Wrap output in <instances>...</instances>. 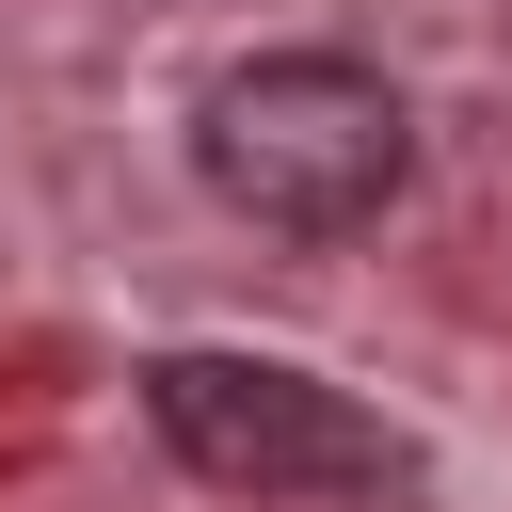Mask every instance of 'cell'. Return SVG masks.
Listing matches in <instances>:
<instances>
[{
	"mask_svg": "<svg viewBox=\"0 0 512 512\" xmlns=\"http://www.w3.org/2000/svg\"><path fill=\"white\" fill-rule=\"evenodd\" d=\"M192 160H208V192H224L240 224H272V240H352V224L400 208L416 112H400V80H368L352 48H272V64H240V80H208Z\"/></svg>",
	"mask_w": 512,
	"mask_h": 512,
	"instance_id": "obj_1",
	"label": "cell"
},
{
	"mask_svg": "<svg viewBox=\"0 0 512 512\" xmlns=\"http://www.w3.org/2000/svg\"><path fill=\"white\" fill-rule=\"evenodd\" d=\"M144 416H160V448H176L192 480H224V496H384V480H400V432L352 416L336 384L272 368V352H160V368H144Z\"/></svg>",
	"mask_w": 512,
	"mask_h": 512,
	"instance_id": "obj_2",
	"label": "cell"
}]
</instances>
